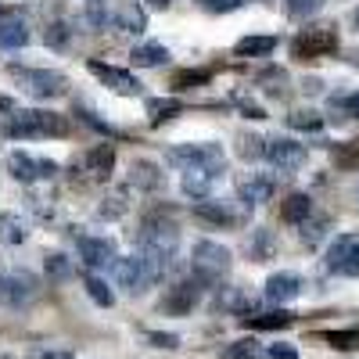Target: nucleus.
I'll list each match as a JSON object with an SVG mask.
<instances>
[{
    "mask_svg": "<svg viewBox=\"0 0 359 359\" xmlns=\"http://www.w3.org/2000/svg\"><path fill=\"white\" fill-rule=\"evenodd\" d=\"M69 118L43 108H11L4 115V133L11 140H43V137H69Z\"/></svg>",
    "mask_w": 359,
    "mask_h": 359,
    "instance_id": "f257e3e1",
    "label": "nucleus"
},
{
    "mask_svg": "<svg viewBox=\"0 0 359 359\" xmlns=\"http://www.w3.org/2000/svg\"><path fill=\"white\" fill-rule=\"evenodd\" d=\"M8 76L25 90L29 97L36 101H50V97H62L69 94V79L62 72H50V69H25V65H11Z\"/></svg>",
    "mask_w": 359,
    "mask_h": 359,
    "instance_id": "f03ea898",
    "label": "nucleus"
},
{
    "mask_svg": "<svg viewBox=\"0 0 359 359\" xmlns=\"http://www.w3.org/2000/svg\"><path fill=\"white\" fill-rule=\"evenodd\" d=\"M191 269H194V277L208 287L230 269V252L216 241H198L194 252H191Z\"/></svg>",
    "mask_w": 359,
    "mask_h": 359,
    "instance_id": "7ed1b4c3",
    "label": "nucleus"
},
{
    "mask_svg": "<svg viewBox=\"0 0 359 359\" xmlns=\"http://www.w3.org/2000/svg\"><path fill=\"white\" fill-rule=\"evenodd\" d=\"M338 50V29L334 25H313L302 29L294 40H291V54L298 62H313V57H327Z\"/></svg>",
    "mask_w": 359,
    "mask_h": 359,
    "instance_id": "20e7f679",
    "label": "nucleus"
},
{
    "mask_svg": "<svg viewBox=\"0 0 359 359\" xmlns=\"http://www.w3.org/2000/svg\"><path fill=\"white\" fill-rule=\"evenodd\" d=\"M169 165L176 169H191V165H212L226 172V155H223V144H180L165 155Z\"/></svg>",
    "mask_w": 359,
    "mask_h": 359,
    "instance_id": "39448f33",
    "label": "nucleus"
},
{
    "mask_svg": "<svg viewBox=\"0 0 359 359\" xmlns=\"http://www.w3.org/2000/svg\"><path fill=\"white\" fill-rule=\"evenodd\" d=\"M40 294V280L36 273H29V269H8V273H0V302L18 309L25 302H33Z\"/></svg>",
    "mask_w": 359,
    "mask_h": 359,
    "instance_id": "423d86ee",
    "label": "nucleus"
},
{
    "mask_svg": "<svg viewBox=\"0 0 359 359\" xmlns=\"http://www.w3.org/2000/svg\"><path fill=\"white\" fill-rule=\"evenodd\" d=\"M137 241H140V252H158V255H165V259H172V252H176V241H180V230H176V223L169 219H144V226H140V233H137Z\"/></svg>",
    "mask_w": 359,
    "mask_h": 359,
    "instance_id": "0eeeda50",
    "label": "nucleus"
},
{
    "mask_svg": "<svg viewBox=\"0 0 359 359\" xmlns=\"http://www.w3.org/2000/svg\"><path fill=\"white\" fill-rule=\"evenodd\" d=\"M269 165H273L277 172H294V169H302L309 151H306V144H298L291 137H273V140H266V155H262Z\"/></svg>",
    "mask_w": 359,
    "mask_h": 359,
    "instance_id": "6e6552de",
    "label": "nucleus"
},
{
    "mask_svg": "<svg viewBox=\"0 0 359 359\" xmlns=\"http://www.w3.org/2000/svg\"><path fill=\"white\" fill-rule=\"evenodd\" d=\"M111 273H115V284L130 294H144L155 284L151 273H147V266H144V255H118L111 262Z\"/></svg>",
    "mask_w": 359,
    "mask_h": 359,
    "instance_id": "1a4fd4ad",
    "label": "nucleus"
},
{
    "mask_svg": "<svg viewBox=\"0 0 359 359\" xmlns=\"http://www.w3.org/2000/svg\"><path fill=\"white\" fill-rule=\"evenodd\" d=\"M327 269L341 273V277H359V237L355 233H341L327 248Z\"/></svg>",
    "mask_w": 359,
    "mask_h": 359,
    "instance_id": "9d476101",
    "label": "nucleus"
},
{
    "mask_svg": "<svg viewBox=\"0 0 359 359\" xmlns=\"http://www.w3.org/2000/svg\"><path fill=\"white\" fill-rule=\"evenodd\" d=\"M201 280L198 277H187V280H176L169 291H165V298H162V313L165 316H187L194 306H198V298H201Z\"/></svg>",
    "mask_w": 359,
    "mask_h": 359,
    "instance_id": "9b49d317",
    "label": "nucleus"
},
{
    "mask_svg": "<svg viewBox=\"0 0 359 359\" xmlns=\"http://www.w3.org/2000/svg\"><path fill=\"white\" fill-rule=\"evenodd\" d=\"M8 172L18 180V184H33V180H54L57 176V162L50 158H33L25 151L8 155Z\"/></svg>",
    "mask_w": 359,
    "mask_h": 359,
    "instance_id": "f8f14e48",
    "label": "nucleus"
},
{
    "mask_svg": "<svg viewBox=\"0 0 359 359\" xmlns=\"http://www.w3.org/2000/svg\"><path fill=\"white\" fill-rule=\"evenodd\" d=\"M219 180H223V169H212V165H191V169H184V180H180V187H184L187 198L201 201V198L212 194V187L219 184Z\"/></svg>",
    "mask_w": 359,
    "mask_h": 359,
    "instance_id": "ddd939ff",
    "label": "nucleus"
},
{
    "mask_svg": "<svg viewBox=\"0 0 359 359\" xmlns=\"http://www.w3.org/2000/svg\"><path fill=\"white\" fill-rule=\"evenodd\" d=\"M79 259L86 269H108L118 259V252L111 237H79Z\"/></svg>",
    "mask_w": 359,
    "mask_h": 359,
    "instance_id": "4468645a",
    "label": "nucleus"
},
{
    "mask_svg": "<svg viewBox=\"0 0 359 359\" xmlns=\"http://www.w3.org/2000/svg\"><path fill=\"white\" fill-rule=\"evenodd\" d=\"M262 294H266V302H273V306H287L302 294V277L298 273H273L266 280Z\"/></svg>",
    "mask_w": 359,
    "mask_h": 359,
    "instance_id": "2eb2a0df",
    "label": "nucleus"
},
{
    "mask_svg": "<svg viewBox=\"0 0 359 359\" xmlns=\"http://www.w3.org/2000/svg\"><path fill=\"white\" fill-rule=\"evenodd\" d=\"M273 191H277V180L266 176V172H252V176H245L241 184H237V194H241V201H245L248 208L266 205L269 198H273Z\"/></svg>",
    "mask_w": 359,
    "mask_h": 359,
    "instance_id": "dca6fc26",
    "label": "nucleus"
},
{
    "mask_svg": "<svg viewBox=\"0 0 359 359\" xmlns=\"http://www.w3.org/2000/svg\"><path fill=\"white\" fill-rule=\"evenodd\" d=\"M90 72H94L104 86H111L115 94H126V97H133V94H140V83L130 76V72H123V69H115V65H104V62H90L86 65Z\"/></svg>",
    "mask_w": 359,
    "mask_h": 359,
    "instance_id": "f3484780",
    "label": "nucleus"
},
{
    "mask_svg": "<svg viewBox=\"0 0 359 359\" xmlns=\"http://www.w3.org/2000/svg\"><path fill=\"white\" fill-rule=\"evenodd\" d=\"M194 216L205 219V223H216V226H237L241 223V216H237L226 201H208V198H201L194 205Z\"/></svg>",
    "mask_w": 359,
    "mask_h": 359,
    "instance_id": "a211bd4d",
    "label": "nucleus"
},
{
    "mask_svg": "<svg viewBox=\"0 0 359 359\" xmlns=\"http://www.w3.org/2000/svg\"><path fill=\"white\" fill-rule=\"evenodd\" d=\"M29 43V29H25V18H18V15H4L0 18V47H8V50H18V47H25Z\"/></svg>",
    "mask_w": 359,
    "mask_h": 359,
    "instance_id": "6ab92c4d",
    "label": "nucleus"
},
{
    "mask_svg": "<svg viewBox=\"0 0 359 359\" xmlns=\"http://www.w3.org/2000/svg\"><path fill=\"white\" fill-rule=\"evenodd\" d=\"M86 172L94 176V180H104L111 169H115V147L111 144H97V147H90L86 158H83Z\"/></svg>",
    "mask_w": 359,
    "mask_h": 359,
    "instance_id": "aec40b11",
    "label": "nucleus"
},
{
    "mask_svg": "<svg viewBox=\"0 0 359 359\" xmlns=\"http://www.w3.org/2000/svg\"><path fill=\"white\" fill-rule=\"evenodd\" d=\"M313 216V198L309 194H302V191H294V194H287L284 201H280V219L284 223H306Z\"/></svg>",
    "mask_w": 359,
    "mask_h": 359,
    "instance_id": "412c9836",
    "label": "nucleus"
},
{
    "mask_svg": "<svg viewBox=\"0 0 359 359\" xmlns=\"http://www.w3.org/2000/svg\"><path fill=\"white\" fill-rule=\"evenodd\" d=\"M241 320H245V327H252V331H280V327H291L294 323V313L273 309V313H248Z\"/></svg>",
    "mask_w": 359,
    "mask_h": 359,
    "instance_id": "4be33fe9",
    "label": "nucleus"
},
{
    "mask_svg": "<svg viewBox=\"0 0 359 359\" xmlns=\"http://www.w3.org/2000/svg\"><path fill=\"white\" fill-rule=\"evenodd\" d=\"M111 22H115L118 29H123V33H133V36H140L144 29H147V15H144V8H140V4H133V0L118 8Z\"/></svg>",
    "mask_w": 359,
    "mask_h": 359,
    "instance_id": "5701e85b",
    "label": "nucleus"
},
{
    "mask_svg": "<svg viewBox=\"0 0 359 359\" xmlns=\"http://www.w3.org/2000/svg\"><path fill=\"white\" fill-rule=\"evenodd\" d=\"M130 184H133L137 191H155V187L162 184V172H158V165H155V162L137 158V162L130 165Z\"/></svg>",
    "mask_w": 359,
    "mask_h": 359,
    "instance_id": "b1692460",
    "label": "nucleus"
},
{
    "mask_svg": "<svg viewBox=\"0 0 359 359\" xmlns=\"http://www.w3.org/2000/svg\"><path fill=\"white\" fill-rule=\"evenodd\" d=\"M111 8H108V0H86L83 4V25L90 29V33H101V29H108L111 22Z\"/></svg>",
    "mask_w": 359,
    "mask_h": 359,
    "instance_id": "393cba45",
    "label": "nucleus"
},
{
    "mask_svg": "<svg viewBox=\"0 0 359 359\" xmlns=\"http://www.w3.org/2000/svg\"><path fill=\"white\" fill-rule=\"evenodd\" d=\"M130 62H133L137 69H158V65L169 62V50H165L162 43H140V47H133Z\"/></svg>",
    "mask_w": 359,
    "mask_h": 359,
    "instance_id": "a878e982",
    "label": "nucleus"
},
{
    "mask_svg": "<svg viewBox=\"0 0 359 359\" xmlns=\"http://www.w3.org/2000/svg\"><path fill=\"white\" fill-rule=\"evenodd\" d=\"M29 237V223L18 212H0V241L4 245H22Z\"/></svg>",
    "mask_w": 359,
    "mask_h": 359,
    "instance_id": "bb28decb",
    "label": "nucleus"
},
{
    "mask_svg": "<svg viewBox=\"0 0 359 359\" xmlns=\"http://www.w3.org/2000/svg\"><path fill=\"white\" fill-rule=\"evenodd\" d=\"M233 50L241 57H266L277 50V36H245V40H237Z\"/></svg>",
    "mask_w": 359,
    "mask_h": 359,
    "instance_id": "cd10ccee",
    "label": "nucleus"
},
{
    "mask_svg": "<svg viewBox=\"0 0 359 359\" xmlns=\"http://www.w3.org/2000/svg\"><path fill=\"white\" fill-rule=\"evenodd\" d=\"M248 252H252V259H255V262H266V259H273V252H277L273 230L259 226V230L252 233V245H248Z\"/></svg>",
    "mask_w": 359,
    "mask_h": 359,
    "instance_id": "c85d7f7f",
    "label": "nucleus"
},
{
    "mask_svg": "<svg viewBox=\"0 0 359 359\" xmlns=\"http://www.w3.org/2000/svg\"><path fill=\"white\" fill-rule=\"evenodd\" d=\"M83 287H86V294L94 298V302H97L101 309H111V306H115V291H111V287H108L101 277L86 273V277H83Z\"/></svg>",
    "mask_w": 359,
    "mask_h": 359,
    "instance_id": "c756f323",
    "label": "nucleus"
},
{
    "mask_svg": "<svg viewBox=\"0 0 359 359\" xmlns=\"http://www.w3.org/2000/svg\"><path fill=\"white\" fill-rule=\"evenodd\" d=\"M219 306L230 309V313H237V316H248L252 313V298L241 287H223L219 291Z\"/></svg>",
    "mask_w": 359,
    "mask_h": 359,
    "instance_id": "7c9ffc66",
    "label": "nucleus"
},
{
    "mask_svg": "<svg viewBox=\"0 0 359 359\" xmlns=\"http://www.w3.org/2000/svg\"><path fill=\"white\" fill-rule=\"evenodd\" d=\"M176 111H184V104H180L176 97H155V101H147V115H151V126H162L165 118H172Z\"/></svg>",
    "mask_w": 359,
    "mask_h": 359,
    "instance_id": "2f4dec72",
    "label": "nucleus"
},
{
    "mask_svg": "<svg viewBox=\"0 0 359 359\" xmlns=\"http://www.w3.org/2000/svg\"><path fill=\"white\" fill-rule=\"evenodd\" d=\"M262 355H266V348L255 338H241V341L223 348V359H262Z\"/></svg>",
    "mask_w": 359,
    "mask_h": 359,
    "instance_id": "473e14b6",
    "label": "nucleus"
},
{
    "mask_svg": "<svg viewBox=\"0 0 359 359\" xmlns=\"http://www.w3.org/2000/svg\"><path fill=\"white\" fill-rule=\"evenodd\" d=\"M298 226H302V241H306L309 248H316L323 237H327V226H331V219H327V216H309L306 223H298Z\"/></svg>",
    "mask_w": 359,
    "mask_h": 359,
    "instance_id": "72a5a7b5",
    "label": "nucleus"
},
{
    "mask_svg": "<svg viewBox=\"0 0 359 359\" xmlns=\"http://www.w3.org/2000/svg\"><path fill=\"white\" fill-rule=\"evenodd\" d=\"M334 165L348 169V172H359V140H348V144L334 147Z\"/></svg>",
    "mask_w": 359,
    "mask_h": 359,
    "instance_id": "f704fd0d",
    "label": "nucleus"
},
{
    "mask_svg": "<svg viewBox=\"0 0 359 359\" xmlns=\"http://www.w3.org/2000/svg\"><path fill=\"white\" fill-rule=\"evenodd\" d=\"M287 126L291 130H309V133H316V130H323V115L320 111H291L287 115Z\"/></svg>",
    "mask_w": 359,
    "mask_h": 359,
    "instance_id": "c9c22d12",
    "label": "nucleus"
},
{
    "mask_svg": "<svg viewBox=\"0 0 359 359\" xmlns=\"http://www.w3.org/2000/svg\"><path fill=\"white\" fill-rule=\"evenodd\" d=\"M69 40H72V29H69L65 22H50V25H47V33H43V43H47V47L65 50V47H69Z\"/></svg>",
    "mask_w": 359,
    "mask_h": 359,
    "instance_id": "e433bc0d",
    "label": "nucleus"
},
{
    "mask_svg": "<svg viewBox=\"0 0 359 359\" xmlns=\"http://www.w3.org/2000/svg\"><path fill=\"white\" fill-rule=\"evenodd\" d=\"M43 269H47V277H50V280H69V277H72V262H69V259H65L62 252L47 255Z\"/></svg>",
    "mask_w": 359,
    "mask_h": 359,
    "instance_id": "4c0bfd02",
    "label": "nucleus"
},
{
    "mask_svg": "<svg viewBox=\"0 0 359 359\" xmlns=\"http://www.w3.org/2000/svg\"><path fill=\"white\" fill-rule=\"evenodd\" d=\"M323 341L341 348V352H352V348H359V327H355V331H327Z\"/></svg>",
    "mask_w": 359,
    "mask_h": 359,
    "instance_id": "58836bf2",
    "label": "nucleus"
},
{
    "mask_svg": "<svg viewBox=\"0 0 359 359\" xmlns=\"http://www.w3.org/2000/svg\"><path fill=\"white\" fill-rule=\"evenodd\" d=\"M284 8L291 18H313L323 8V0H284Z\"/></svg>",
    "mask_w": 359,
    "mask_h": 359,
    "instance_id": "ea45409f",
    "label": "nucleus"
},
{
    "mask_svg": "<svg viewBox=\"0 0 359 359\" xmlns=\"http://www.w3.org/2000/svg\"><path fill=\"white\" fill-rule=\"evenodd\" d=\"M194 4L208 15H230L237 8H245V0H194Z\"/></svg>",
    "mask_w": 359,
    "mask_h": 359,
    "instance_id": "a19ab883",
    "label": "nucleus"
},
{
    "mask_svg": "<svg viewBox=\"0 0 359 359\" xmlns=\"http://www.w3.org/2000/svg\"><path fill=\"white\" fill-rule=\"evenodd\" d=\"M331 108H334L338 115L359 118V94H334V97H331Z\"/></svg>",
    "mask_w": 359,
    "mask_h": 359,
    "instance_id": "79ce46f5",
    "label": "nucleus"
},
{
    "mask_svg": "<svg viewBox=\"0 0 359 359\" xmlns=\"http://www.w3.org/2000/svg\"><path fill=\"white\" fill-rule=\"evenodd\" d=\"M284 79H287V76H284L280 69H266V72L259 76L262 90H266V94H273V97H277V94H284Z\"/></svg>",
    "mask_w": 359,
    "mask_h": 359,
    "instance_id": "37998d69",
    "label": "nucleus"
},
{
    "mask_svg": "<svg viewBox=\"0 0 359 359\" xmlns=\"http://www.w3.org/2000/svg\"><path fill=\"white\" fill-rule=\"evenodd\" d=\"M126 212V198H123V191H118V194H111L101 208H97V216L101 219H118V216H123Z\"/></svg>",
    "mask_w": 359,
    "mask_h": 359,
    "instance_id": "c03bdc74",
    "label": "nucleus"
},
{
    "mask_svg": "<svg viewBox=\"0 0 359 359\" xmlns=\"http://www.w3.org/2000/svg\"><path fill=\"white\" fill-rule=\"evenodd\" d=\"M237 151H241V158H262L266 155V140H259V137H241V147H237Z\"/></svg>",
    "mask_w": 359,
    "mask_h": 359,
    "instance_id": "a18cd8bd",
    "label": "nucleus"
},
{
    "mask_svg": "<svg viewBox=\"0 0 359 359\" xmlns=\"http://www.w3.org/2000/svg\"><path fill=\"white\" fill-rule=\"evenodd\" d=\"M198 83H208V72L205 69H198V72H176V79H172V86L176 90H187V86H198Z\"/></svg>",
    "mask_w": 359,
    "mask_h": 359,
    "instance_id": "49530a36",
    "label": "nucleus"
},
{
    "mask_svg": "<svg viewBox=\"0 0 359 359\" xmlns=\"http://www.w3.org/2000/svg\"><path fill=\"white\" fill-rule=\"evenodd\" d=\"M147 341H151L155 348H176L180 345L176 334H162V331H151V334H147Z\"/></svg>",
    "mask_w": 359,
    "mask_h": 359,
    "instance_id": "de8ad7c7",
    "label": "nucleus"
},
{
    "mask_svg": "<svg viewBox=\"0 0 359 359\" xmlns=\"http://www.w3.org/2000/svg\"><path fill=\"white\" fill-rule=\"evenodd\" d=\"M266 355H269V359H298V352H294L291 345H284V341H280V345H269Z\"/></svg>",
    "mask_w": 359,
    "mask_h": 359,
    "instance_id": "09e8293b",
    "label": "nucleus"
},
{
    "mask_svg": "<svg viewBox=\"0 0 359 359\" xmlns=\"http://www.w3.org/2000/svg\"><path fill=\"white\" fill-rule=\"evenodd\" d=\"M233 101H237V104H241V111H245L248 118H266V111H262V108H259L255 101H248V97H241V94H237Z\"/></svg>",
    "mask_w": 359,
    "mask_h": 359,
    "instance_id": "8fccbe9b",
    "label": "nucleus"
},
{
    "mask_svg": "<svg viewBox=\"0 0 359 359\" xmlns=\"http://www.w3.org/2000/svg\"><path fill=\"white\" fill-rule=\"evenodd\" d=\"M36 359H72V352H40Z\"/></svg>",
    "mask_w": 359,
    "mask_h": 359,
    "instance_id": "3c124183",
    "label": "nucleus"
},
{
    "mask_svg": "<svg viewBox=\"0 0 359 359\" xmlns=\"http://www.w3.org/2000/svg\"><path fill=\"white\" fill-rule=\"evenodd\" d=\"M147 4H151L155 11H165V8H169V0H147Z\"/></svg>",
    "mask_w": 359,
    "mask_h": 359,
    "instance_id": "603ef678",
    "label": "nucleus"
},
{
    "mask_svg": "<svg viewBox=\"0 0 359 359\" xmlns=\"http://www.w3.org/2000/svg\"><path fill=\"white\" fill-rule=\"evenodd\" d=\"M0 111H11V101H8L4 94H0Z\"/></svg>",
    "mask_w": 359,
    "mask_h": 359,
    "instance_id": "864d4df0",
    "label": "nucleus"
},
{
    "mask_svg": "<svg viewBox=\"0 0 359 359\" xmlns=\"http://www.w3.org/2000/svg\"><path fill=\"white\" fill-rule=\"evenodd\" d=\"M352 25H355V29H359V8H355V15H352Z\"/></svg>",
    "mask_w": 359,
    "mask_h": 359,
    "instance_id": "5fc2aeb1",
    "label": "nucleus"
},
{
    "mask_svg": "<svg viewBox=\"0 0 359 359\" xmlns=\"http://www.w3.org/2000/svg\"><path fill=\"white\" fill-rule=\"evenodd\" d=\"M4 15H8V11H4V8H0V18H4Z\"/></svg>",
    "mask_w": 359,
    "mask_h": 359,
    "instance_id": "6e6d98bb",
    "label": "nucleus"
}]
</instances>
